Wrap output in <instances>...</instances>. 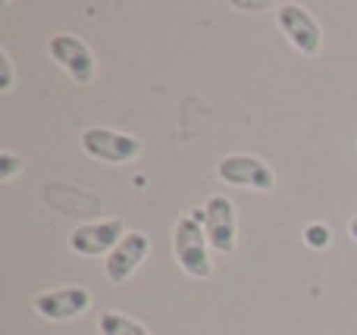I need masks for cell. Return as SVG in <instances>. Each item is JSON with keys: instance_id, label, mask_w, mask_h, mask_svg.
<instances>
[{"instance_id": "1", "label": "cell", "mask_w": 357, "mask_h": 335, "mask_svg": "<svg viewBox=\"0 0 357 335\" xmlns=\"http://www.w3.org/2000/svg\"><path fill=\"white\" fill-rule=\"evenodd\" d=\"M173 251H176V263L182 267L185 276H191V279H207L210 276L213 263H210V242L207 232H204L201 210L178 217L173 229Z\"/></svg>"}, {"instance_id": "13", "label": "cell", "mask_w": 357, "mask_h": 335, "mask_svg": "<svg viewBox=\"0 0 357 335\" xmlns=\"http://www.w3.org/2000/svg\"><path fill=\"white\" fill-rule=\"evenodd\" d=\"M0 69H3V81H0V91H10L13 88V60L6 50H0Z\"/></svg>"}, {"instance_id": "10", "label": "cell", "mask_w": 357, "mask_h": 335, "mask_svg": "<svg viewBox=\"0 0 357 335\" xmlns=\"http://www.w3.org/2000/svg\"><path fill=\"white\" fill-rule=\"evenodd\" d=\"M100 335H151V329L138 320L126 317V313H116V311H107L100 313V323H98Z\"/></svg>"}, {"instance_id": "12", "label": "cell", "mask_w": 357, "mask_h": 335, "mask_svg": "<svg viewBox=\"0 0 357 335\" xmlns=\"http://www.w3.org/2000/svg\"><path fill=\"white\" fill-rule=\"evenodd\" d=\"M304 242H307V248H314V251L329 248L333 232H329V226H323V223H310L307 229H304Z\"/></svg>"}, {"instance_id": "7", "label": "cell", "mask_w": 357, "mask_h": 335, "mask_svg": "<svg viewBox=\"0 0 357 335\" xmlns=\"http://www.w3.org/2000/svg\"><path fill=\"white\" fill-rule=\"evenodd\" d=\"M276 22H279V29H282L285 41H289L295 50H301L304 56L320 54L323 31H320V25H317V19L310 16L304 6H298V3L276 6Z\"/></svg>"}, {"instance_id": "11", "label": "cell", "mask_w": 357, "mask_h": 335, "mask_svg": "<svg viewBox=\"0 0 357 335\" xmlns=\"http://www.w3.org/2000/svg\"><path fill=\"white\" fill-rule=\"evenodd\" d=\"M25 169V160H19V154H13V150H0V182H13L19 173Z\"/></svg>"}, {"instance_id": "9", "label": "cell", "mask_w": 357, "mask_h": 335, "mask_svg": "<svg viewBox=\"0 0 357 335\" xmlns=\"http://www.w3.org/2000/svg\"><path fill=\"white\" fill-rule=\"evenodd\" d=\"M148 254H151V238L138 229L126 232V238L107 254V260H104L107 279H110L113 286H126V279H132V273L142 267Z\"/></svg>"}, {"instance_id": "2", "label": "cell", "mask_w": 357, "mask_h": 335, "mask_svg": "<svg viewBox=\"0 0 357 335\" xmlns=\"http://www.w3.org/2000/svg\"><path fill=\"white\" fill-rule=\"evenodd\" d=\"M82 150H85L91 160L100 163H132L142 154V138L129 135V132H116V129H104V125H91V129L82 132L79 138Z\"/></svg>"}, {"instance_id": "5", "label": "cell", "mask_w": 357, "mask_h": 335, "mask_svg": "<svg viewBox=\"0 0 357 335\" xmlns=\"http://www.w3.org/2000/svg\"><path fill=\"white\" fill-rule=\"evenodd\" d=\"M204 232L213 251L220 254H232L235 251V235H238V219H235V204L226 194H210L201 207Z\"/></svg>"}, {"instance_id": "3", "label": "cell", "mask_w": 357, "mask_h": 335, "mask_svg": "<svg viewBox=\"0 0 357 335\" xmlns=\"http://www.w3.org/2000/svg\"><path fill=\"white\" fill-rule=\"evenodd\" d=\"M91 307V292L85 286H60V288H47V292H38L31 298V311L41 320L50 323H66L75 320Z\"/></svg>"}, {"instance_id": "4", "label": "cell", "mask_w": 357, "mask_h": 335, "mask_svg": "<svg viewBox=\"0 0 357 335\" xmlns=\"http://www.w3.org/2000/svg\"><path fill=\"white\" fill-rule=\"evenodd\" d=\"M50 56L54 63L75 81V85H91L94 72H98V63H94V54L79 35H69V31H60V35L50 38Z\"/></svg>"}, {"instance_id": "14", "label": "cell", "mask_w": 357, "mask_h": 335, "mask_svg": "<svg viewBox=\"0 0 357 335\" xmlns=\"http://www.w3.org/2000/svg\"><path fill=\"white\" fill-rule=\"evenodd\" d=\"M348 232H351V238L357 242V217H351V223H348Z\"/></svg>"}, {"instance_id": "8", "label": "cell", "mask_w": 357, "mask_h": 335, "mask_svg": "<svg viewBox=\"0 0 357 335\" xmlns=\"http://www.w3.org/2000/svg\"><path fill=\"white\" fill-rule=\"evenodd\" d=\"M123 238H126L123 219L85 223V226H75V229L69 232V251H75V254H82V257H100V254H110Z\"/></svg>"}, {"instance_id": "6", "label": "cell", "mask_w": 357, "mask_h": 335, "mask_svg": "<svg viewBox=\"0 0 357 335\" xmlns=\"http://www.w3.org/2000/svg\"><path fill=\"white\" fill-rule=\"evenodd\" d=\"M216 176L226 185L254 188V192H273L276 188V173L254 154H226L216 163Z\"/></svg>"}]
</instances>
